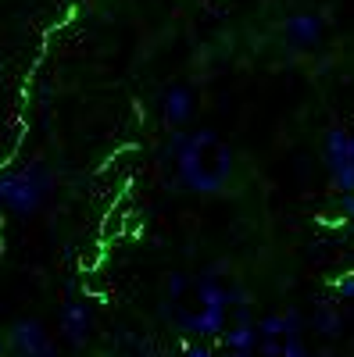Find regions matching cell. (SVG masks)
Returning a JSON list of instances; mask_svg holds the SVG:
<instances>
[{"label": "cell", "instance_id": "6da1fadb", "mask_svg": "<svg viewBox=\"0 0 354 357\" xmlns=\"http://www.w3.org/2000/svg\"><path fill=\"white\" fill-rule=\"evenodd\" d=\"M172 158H175V168H179V178L193 193H219L233 172V154L208 129L190 132V136L179 132L172 139Z\"/></svg>", "mask_w": 354, "mask_h": 357}, {"label": "cell", "instance_id": "7a4b0ae2", "mask_svg": "<svg viewBox=\"0 0 354 357\" xmlns=\"http://www.w3.org/2000/svg\"><path fill=\"white\" fill-rule=\"evenodd\" d=\"M197 311L183 314V333L190 336H204V340H219L226 333V311L233 304V293L222 289L212 275H200L197 282Z\"/></svg>", "mask_w": 354, "mask_h": 357}, {"label": "cell", "instance_id": "3957f363", "mask_svg": "<svg viewBox=\"0 0 354 357\" xmlns=\"http://www.w3.org/2000/svg\"><path fill=\"white\" fill-rule=\"evenodd\" d=\"M50 197V175L43 168H25L0 178V211L8 215H33Z\"/></svg>", "mask_w": 354, "mask_h": 357}, {"label": "cell", "instance_id": "277c9868", "mask_svg": "<svg viewBox=\"0 0 354 357\" xmlns=\"http://www.w3.org/2000/svg\"><path fill=\"white\" fill-rule=\"evenodd\" d=\"M351 136L344 129H330L326 136V168L340 193H354V158H351Z\"/></svg>", "mask_w": 354, "mask_h": 357}, {"label": "cell", "instance_id": "5b68a950", "mask_svg": "<svg viewBox=\"0 0 354 357\" xmlns=\"http://www.w3.org/2000/svg\"><path fill=\"white\" fill-rule=\"evenodd\" d=\"M286 43L290 47H315L322 40V18L318 15H290L286 18Z\"/></svg>", "mask_w": 354, "mask_h": 357}, {"label": "cell", "instance_id": "8992f818", "mask_svg": "<svg viewBox=\"0 0 354 357\" xmlns=\"http://www.w3.org/2000/svg\"><path fill=\"white\" fill-rule=\"evenodd\" d=\"M11 347L18 354H50L54 350V343L47 340L40 321H18L15 329H11Z\"/></svg>", "mask_w": 354, "mask_h": 357}, {"label": "cell", "instance_id": "52a82bcc", "mask_svg": "<svg viewBox=\"0 0 354 357\" xmlns=\"http://www.w3.org/2000/svg\"><path fill=\"white\" fill-rule=\"evenodd\" d=\"M161 111H165V118L172 126H183V122H190V114H193V93L186 86H172L168 93L161 97Z\"/></svg>", "mask_w": 354, "mask_h": 357}, {"label": "cell", "instance_id": "ba28073f", "mask_svg": "<svg viewBox=\"0 0 354 357\" xmlns=\"http://www.w3.org/2000/svg\"><path fill=\"white\" fill-rule=\"evenodd\" d=\"M61 329L72 343H82L86 333H90V307L86 304H68L65 314H61Z\"/></svg>", "mask_w": 354, "mask_h": 357}, {"label": "cell", "instance_id": "9c48e42d", "mask_svg": "<svg viewBox=\"0 0 354 357\" xmlns=\"http://www.w3.org/2000/svg\"><path fill=\"white\" fill-rule=\"evenodd\" d=\"M222 343L236 354H247V350H258V325L254 321H240L233 325V329L222 333Z\"/></svg>", "mask_w": 354, "mask_h": 357}, {"label": "cell", "instance_id": "30bf717a", "mask_svg": "<svg viewBox=\"0 0 354 357\" xmlns=\"http://www.w3.org/2000/svg\"><path fill=\"white\" fill-rule=\"evenodd\" d=\"M183 289H186V279H183V275H172V279H168V293H172V301H175V296H183Z\"/></svg>", "mask_w": 354, "mask_h": 357}, {"label": "cell", "instance_id": "8fae6325", "mask_svg": "<svg viewBox=\"0 0 354 357\" xmlns=\"http://www.w3.org/2000/svg\"><path fill=\"white\" fill-rule=\"evenodd\" d=\"M337 293H340V296H347V301H351V296H354V275H344V279L337 282Z\"/></svg>", "mask_w": 354, "mask_h": 357}, {"label": "cell", "instance_id": "7c38bea8", "mask_svg": "<svg viewBox=\"0 0 354 357\" xmlns=\"http://www.w3.org/2000/svg\"><path fill=\"white\" fill-rule=\"evenodd\" d=\"M340 207H344V215H351V218H354V193H344Z\"/></svg>", "mask_w": 354, "mask_h": 357}, {"label": "cell", "instance_id": "4fadbf2b", "mask_svg": "<svg viewBox=\"0 0 354 357\" xmlns=\"http://www.w3.org/2000/svg\"><path fill=\"white\" fill-rule=\"evenodd\" d=\"M347 143H351V158H354V136H351V139H347Z\"/></svg>", "mask_w": 354, "mask_h": 357}, {"label": "cell", "instance_id": "5bb4252c", "mask_svg": "<svg viewBox=\"0 0 354 357\" xmlns=\"http://www.w3.org/2000/svg\"><path fill=\"white\" fill-rule=\"evenodd\" d=\"M0 354H4V340H0Z\"/></svg>", "mask_w": 354, "mask_h": 357}]
</instances>
